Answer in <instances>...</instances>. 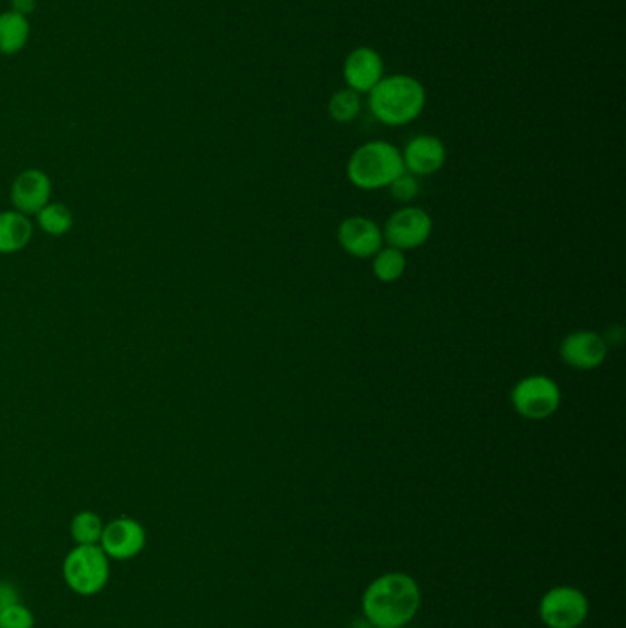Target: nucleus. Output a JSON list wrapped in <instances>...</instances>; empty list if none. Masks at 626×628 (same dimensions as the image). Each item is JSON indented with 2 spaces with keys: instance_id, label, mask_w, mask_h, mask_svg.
Listing matches in <instances>:
<instances>
[{
  "instance_id": "22",
  "label": "nucleus",
  "mask_w": 626,
  "mask_h": 628,
  "mask_svg": "<svg viewBox=\"0 0 626 628\" xmlns=\"http://www.w3.org/2000/svg\"><path fill=\"white\" fill-rule=\"evenodd\" d=\"M21 593L17 587L10 581H0V611H4L8 606L17 605L21 603Z\"/></svg>"
},
{
  "instance_id": "15",
  "label": "nucleus",
  "mask_w": 626,
  "mask_h": 628,
  "mask_svg": "<svg viewBox=\"0 0 626 628\" xmlns=\"http://www.w3.org/2000/svg\"><path fill=\"white\" fill-rule=\"evenodd\" d=\"M29 34L32 28L28 17L13 10L0 13V53L13 56L21 52L28 42Z\"/></svg>"
},
{
  "instance_id": "13",
  "label": "nucleus",
  "mask_w": 626,
  "mask_h": 628,
  "mask_svg": "<svg viewBox=\"0 0 626 628\" xmlns=\"http://www.w3.org/2000/svg\"><path fill=\"white\" fill-rule=\"evenodd\" d=\"M404 170L416 176H428L438 173L446 162V147L433 135H419L412 138L404 147Z\"/></svg>"
},
{
  "instance_id": "12",
  "label": "nucleus",
  "mask_w": 626,
  "mask_h": 628,
  "mask_svg": "<svg viewBox=\"0 0 626 628\" xmlns=\"http://www.w3.org/2000/svg\"><path fill=\"white\" fill-rule=\"evenodd\" d=\"M342 74L347 88L358 95H369L384 77V61L373 48L358 47L347 56Z\"/></svg>"
},
{
  "instance_id": "18",
  "label": "nucleus",
  "mask_w": 626,
  "mask_h": 628,
  "mask_svg": "<svg viewBox=\"0 0 626 628\" xmlns=\"http://www.w3.org/2000/svg\"><path fill=\"white\" fill-rule=\"evenodd\" d=\"M103 528L106 524L100 515L93 512L77 513L71 522L72 539L77 542V546H96L100 544Z\"/></svg>"
},
{
  "instance_id": "11",
  "label": "nucleus",
  "mask_w": 626,
  "mask_h": 628,
  "mask_svg": "<svg viewBox=\"0 0 626 628\" xmlns=\"http://www.w3.org/2000/svg\"><path fill=\"white\" fill-rule=\"evenodd\" d=\"M13 210L24 216H37L50 202L52 197V181L42 170L29 168L15 176L12 184Z\"/></svg>"
},
{
  "instance_id": "5",
  "label": "nucleus",
  "mask_w": 626,
  "mask_h": 628,
  "mask_svg": "<svg viewBox=\"0 0 626 628\" xmlns=\"http://www.w3.org/2000/svg\"><path fill=\"white\" fill-rule=\"evenodd\" d=\"M561 387L551 377L529 375L511 390V403L527 421H545L561 408Z\"/></svg>"
},
{
  "instance_id": "3",
  "label": "nucleus",
  "mask_w": 626,
  "mask_h": 628,
  "mask_svg": "<svg viewBox=\"0 0 626 628\" xmlns=\"http://www.w3.org/2000/svg\"><path fill=\"white\" fill-rule=\"evenodd\" d=\"M403 171V153L384 140L366 141L347 162L349 181L363 192L388 188Z\"/></svg>"
},
{
  "instance_id": "14",
  "label": "nucleus",
  "mask_w": 626,
  "mask_h": 628,
  "mask_svg": "<svg viewBox=\"0 0 626 628\" xmlns=\"http://www.w3.org/2000/svg\"><path fill=\"white\" fill-rule=\"evenodd\" d=\"M34 237V224L28 216L10 210L0 212V254L21 253Z\"/></svg>"
},
{
  "instance_id": "16",
  "label": "nucleus",
  "mask_w": 626,
  "mask_h": 628,
  "mask_svg": "<svg viewBox=\"0 0 626 628\" xmlns=\"http://www.w3.org/2000/svg\"><path fill=\"white\" fill-rule=\"evenodd\" d=\"M37 224L45 234L61 237L69 234L74 226V213L63 202H48L41 212L37 213Z\"/></svg>"
},
{
  "instance_id": "7",
  "label": "nucleus",
  "mask_w": 626,
  "mask_h": 628,
  "mask_svg": "<svg viewBox=\"0 0 626 628\" xmlns=\"http://www.w3.org/2000/svg\"><path fill=\"white\" fill-rule=\"evenodd\" d=\"M432 230V218L422 208L404 206L388 219L382 235L390 247L404 253L422 247L430 239Z\"/></svg>"
},
{
  "instance_id": "23",
  "label": "nucleus",
  "mask_w": 626,
  "mask_h": 628,
  "mask_svg": "<svg viewBox=\"0 0 626 628\" xmlns=\"http://www.w3.org/2000/svg\"><path fill=\"white\" fill-rule=\"evenodd\" d=\"M37 7V0H12L13 12L21 13L24 17H28L29 13L34 12Z\"/></svg>"
},
{
  "instance_id": "20",
  "label": "nucleus",
  "mask_w": 626,
  "mask_h": 628,
  "mask_svg": "<svg viewBox=\"0 0 626 628\" xmlns=\"http://www.w3.org/2000/svg\"><path fill=\"white\" fill-rule=\"evenodd\" d=\"M388 192H390V195H392L393 199L397 200V202L410 205V202L417 199L419 192H421V184L417 181L416 175H412V173L404 170L403 173L388 186Z\"/></svg>"
},
{
  "instance_id": "4",
  "label": "nucleus",
  "mask_w": 626,
  "mask_h": 628,
  "mask_svg": "<svg viewBox=\"0 0 626 628\" xmlns=\"http://www.w3.org/2000/svg\"><path fill=\"white\" fill-rule=\"evenodd\" d=\"M111 558L107 557L100 544L76 546L69 552L63 563V577L72 592L79 595L100 593L111 577Z\"/></svg>"
},
{
  "instance_id": "21",
  "label": "nucleus",
  "mask_w": 626,
  "mask_h": 628,
  "mask_svg": "<svg viewBox=\"0 0 626 628\" xmlns=\"http://www.w3.org/2000/svg\"><path fill=\"white\" fill-rule=\"evenodd\" d=\"M34 625H36V617L28 606L21 605V603L0 611V628H34Z\"/></svg>"
},
{
  "instance_id": "10",
  "label": "nucleus",
  "mask_w": 626,
  "mask_h": 628,
  "mask_svg": "<svg viewBox=\"0 0 626 628\" xmlns=\"http://www.w3.org/2000/svg\"><path fill=\"white\" fill-rule=\"evenodd\" d=\"M339 243L353 258L369 259L381 250L384 235L379 224L363 216H353L340 223Z\"/></svg>"
},
{
  "instance_id": "9",
  "label": "nucleus",
  "mask_w": 626,
  "mask_h": 628,
  "mask_svg": "<svg viewBox=\"0 0 626 628\" xmlns=\"http://www.w3.org/2000/svg\"><path fill=\"white\" fill-rule=\"evenodd\" d=\"M562 362L575 370H596L609 357V344L596 331H574L561 342Z\"/></svg>"
},
{
  "instance_id": "6",
  "label": "nucleus",
  "mask_w": 626,
  "mask_h": 628,
  "mask_svg": "<svg viewBox=\"0 0 626 628\" xmlns=\"http://www.w3.org/2000/svg\"><path fill=\"white\" fill-rule=\"evenodd\" d=\"M590 605L574 587L551 588L540 600L539 616L548 628H577L586 621Z\"/></svg>"
},
{
  "instance_id": "8",
  "label": "nucleus",
  "mask_w": 626,
  "mask_h": 628,
  "mask_svg": "<svg viewBox=\"0 0 626 628\" xmlns=\"http://www.w3.org/2000/svg\"><path fill=\"white\" fill-rule=\"evenodd\" d=\"M147 533L135 518H116L106 524L100 546L107 557L114 561H131L138 557L146 547Z\"/></svg>"
},
{
  "instance_id": "1",
  "label": "nucleus",
  "mask_w": 626,
  "mask_h": 628,
  "mask_svg": "<svg viewBox=\"0 0 626 628\" xmlns=\"http://www.w3.org/2000/svg\"><path fill=\"white\" fill-rule=\"evenodd\" d=\"M421 590L416 579L401 571L377 577L363 595L364 617L375 628H401L417 616Z\"/></svg>"
},
{
  "instance_id": "17",
  "label": "nucleus",
  "mask_w": 626,
  "mask_h": 628,
  "mask_svg": "<svg viewBox=\"0 0 626 628\" xmlns=\"http://www.w3.org/2000/svg\"><path fill=\"white\" fill-rule=\"evenodd\" d=\"M373 276L382 283H395L404 276L406 271V256L398 248H381L375 254Z\"/></svg>"
},
{
  "instance_id": "2",
  "label": "nucleus",
  "mask_w": 626,
  "mask_h": 628,
  "mask_svg": "<svg viewBox=\"0 0 626 628\" xmlns=\"http://www.w3.org/2000/svg\"><path fill=\"white\" fill-rule=\"evenodd\" d=\"M368 96L371 114L381 124L392 127L412 124L427 106V90L422 83L406 74L382 77Z\"/></svg>"
},
{
  "instance_id": "19",
  "label": "nucleus",
  "mask_w": 626,
  "mask_h": 628,
  "mask_svg": "<svg viewBox=\"0 0 626 628\" xmlns=\"http://www.w3.org/2000/svg\"><path fill=\"white\" fill-rule=\"evenodd\" d=\"M360 111H363V100H360V95L352 88H342L339 93H334L328 103L329 116L339 124H349L353 120H357Z\"/></svg>"
},
{
  "instance_id": "24",
  "label": "nucleus",
  "mask_w": 626,
  "mask_h": 628,
  "mask_svg": "<svg viewBox=\"0 0 626 628\" xmlns=\"http://www.w3.org/2000/svg\"><path fill=\"white\" fill-rule=\"evenodd\" d=\"M352 628H375L371 623L364 617V619H357V621L353 623Z\"/></svg>"
}]
</instances>
